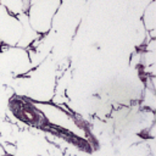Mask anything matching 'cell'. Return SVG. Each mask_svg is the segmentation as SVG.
<instances>
[{
	"label": "cell",
	"instance_id": "6da1fadb",
	"mask_svg": "<svg viewBox=\"0 0 156 156\" xmlns=\"http://www.w3.org/2000/svg\"><path fill=\"white\" fill-rule=\"evenodd\" d=\"M32 66L30 56L26 49L18 46L0 48V74L16 78L26 74Z\"/></svg>",
	"mask_w": 156,
	"mask_h": 156
},
{
	"label": "cell",
	"instance_id": "7a4b0ae2",
	"mask_svg": "<svg viewBox=\"0 0 156 156\" xmlns=\"http://www.w3.org/2000/svg\"><path fill=\"white\" fill-rule=\"evenodd\" d=\"M61 6V0H39L30 5L26 12L30 27L38 33L44 34L51 29L54 16Z\"/></svg>",
	"mask_w": 156,
	"mask_h": 156
},
{
	"label": "cell",
	"instance_id": "3957f363",
	"mask_svg": "<svg viewBox=\"0 0 156 156\" xmlns=\"http://www.w3.org/2000/svg\"><path fill=\"white\" fill-rule=\"evenodd\" d=\"M22 23L17 16L10 15L0 5V43L5 46H17L22 37Z\"/></svg>",
	"mask_w": 156,
	"mask_h": 156
},
{
	"label": "cell",
	"instance_id": "277c9868",
	"mask_svg": "<svg viewBox=\"0 0 156 156\" xmlns=\"http://www.w3.org/2000/svg\"><path fill=\"white\" fill-rule=\"evenodd\" d=\"M17 18L21 21L22 27H23L22 37H21L20 41L17 43V46H18V48H22V49H27V48H29L37 39H39L40 34H38V33L30 27V24H29V22H28V16H27L26 12L18 15Z\"/></svg>",
	"mask_w": 156,
	"mask_h": 156
},
{
	"label": "cell",
	"instance_id": "5b68a950",
	"mask_svg": "<svg viewBox=\"0 0 156 156\" xmlns=\"http://www.w3.org/2000/svg\"><path fill=\"white\" fill-rule=\"evenodd\" d=\"M156 16H155V1L152 0L149 6L146 7L145 12H144V16H143V24L146 29V32H150L152 29H155V26H156Z\"/></svg>",
	"mask_w": 156,
	"mask_h": 156
},
{
	"label": "cell",
	"instance_id": "8992f818",
	"mask_svg": "<svg viewBox=\"0 0 156 156\" xmlns=\"http://www.w3.org/2000/svg\"><path fill=\"white\" fill-rule=\"evenodd\" d=\"M0 5L6 9L10 15L18 16L24 12L22 0H0Z\"/></svg>",
	"mask_w": 156,
	"mask_h": 156
},
{
	"label": "cell",
	"instance_id": "52a82bcc",
	"mask_svg": "<svg viewBox=\"0 0 156 156\" xmlns=\"http://www.w3.org/2000/svg\"><path fill=\"white\" fill-rule=\"evenodd\" d=\"M22 2H23L24 12H27V11H28V9H29V6H30V0H22Z\"/></svg>",
	"mask_w": 156,
	"mask_h": 156
},
{
	"label": "cell",
	"instance_id": "ba28073f",
	"mask_svg": "<svg viewBox=\"0 0 156 156\" xmlns=\"http://www.w3.org/2000/svg\"><path fill=\"white\" fill-rule=\"evenodd\" d=\"M4 155H6V154H5V151H4V149H2V146L0 144V156H4Z\"/></svg>",
	"mask_w": 156,
	"mask_h": 156
},
{
	"label": "cell",
	"instance_id": "9c48e42d",
	"mask_svg": "<svg viewBox=\"0 0 156 156\" xmlns=\"http://www.w3.org/2000/svg\"><path fill=\"white\" fill-rule=\"evenodd\" d=\"M37 1H39V0H30V5H33V4H35Z\"/></svg>",
	"mask_w": 156,
	"mask_h": 156
},
{
	"label": "cell",
	"instance_id": "30bf717a",
	"mask_svg": "<svg viewBox=\"0 0 156 156\" xmlns=\"http://www.w3.org/2000/svg\"><path fill=\"white\" fill-rule=\"evenodd\" d=\"M4 156H10V155H4Z\"/></svg>",
	"mask_w": 156,
	"mask_h": 156
}]
</instances>
